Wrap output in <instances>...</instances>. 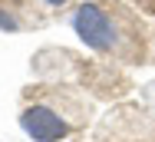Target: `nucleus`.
Instances as JSON below:
<instances>
[{"mask_svg": "<svg viewBox=\"0 0 155 142\" xmlns=\"http://www.w3.org/2000/svg\"><path fill=\"white\" fill-rule=\"evenodd\" d=\"M89 119V103L69 86H33L23 93L20 129L33 142H66Z\"/></svg>", "mask_w": 155, "mask_h": 142, "instance_id": "nucleus-1", "label": "nucleus"}, {"mask_svg": "<svg viewBox=\"0 0 155 142\" xmlns=\"http://www.w3.org/2000/svg\"><path fill=\"white\" fill-rule=\"evenodd\" d=\"M73 30L76 36L96 50V53H106V56L116 59H135L139 56V40L135 33H125L122 17L116 10H109V3H96L86 0L76 13H73Z\"/></svg>", "mask_w": 155, "mask_h": 142, "instance_id": "nucleus-2", "label": "nucleus"}, {"mask_svg": "<svg viewBox=\"0 0 155 142\" xmlns=\"http://www.w3.org/2000/svg\"><path fill=\"white\" fill-rule=\"evenodd\" d=\"M0 30H7V33H20V30H23V23H20L10 10H3V7H0Z\"/></svg>", "mask_w": 155, "mask_h": 142, "instance_id": "nucleus-3", "label": "nucleus"}, {"mask_svg": "<svg viewBox=\"0 0 155 142\" xmlns=\"http://www.w3.org/2000/svg\"><path fill=\"white\" fill-rule=\"evenodd\" d=\"M66 3H69V0H40V7H46V10H60Z\"/></svg>", "mask_w": 155, "mask_h": 142, "instance_id": "nucleus-4", "label": "nucleus"}]
</instances>
